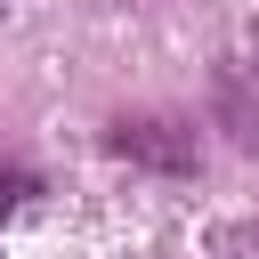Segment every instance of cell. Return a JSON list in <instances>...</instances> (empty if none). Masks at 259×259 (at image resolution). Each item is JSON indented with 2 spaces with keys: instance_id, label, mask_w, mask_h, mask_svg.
Returning <instances> with one entry per match:
<instances>
[{
  "instance_id": "6da1fadb",
  "label": "cell",
  "mask_w": 259,
  "mask_h": 259,
  "mask_svg": "<svg viewBox=\"0 0 259 259\" xmlns=\"http://www.w3.org/2000/svg\"><path fill=\"white\" fill-rule=\"evenodd\" d=\"M105 154H121L130 170H154V178H194L202 170V138L178 113H121L105 130Z\"/></svg>"
},
{
  "instance_id": "7a4b0ae2",
  "label": "cell",
  "mask_w": 259,
  "mask_h": 259,
  "mask_svg": "<svg viewBox=\"0 0 259 259\" xmlns=\"http://www.w3.org/2000/svg\"><path fill=\"white\" fill-rule=\"evenodd\" d=\"M210 113L243 154H259V73L251 65H219L210 73Z\"/></svg>"
},
{
  "instance_id": "3957f363",
  "label": "cell",
  "mask_w": 259,
  "mask_h": 259,
  "mask_svg": "<svg viewBox=\"0 0 259 259\" xmlns=\"http://www.w3.org/2000/svg\"><path fill=\"white\" fill-rule=\"evenodd\" d=\"M24 194H32V178H24V170H8V178H0V210H16Z\"/></svg>"
}]
</instances>
